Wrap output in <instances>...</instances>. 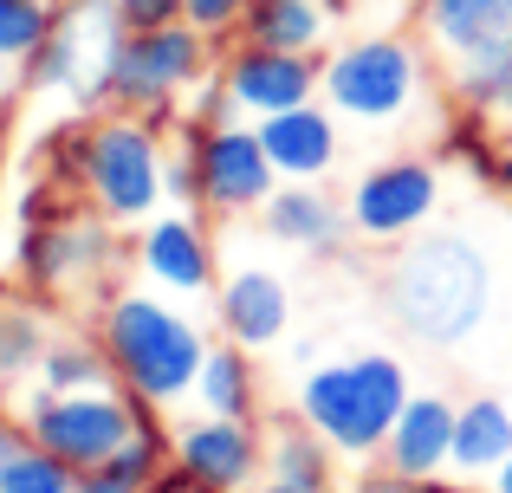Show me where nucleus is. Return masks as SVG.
<instances>
[{"label":"nucleus","instance_id":"1","mask_svg":"<svg viewBox=\"0 0 512 493\" xmlns=\"http://www.w3.org/2000/svg\"><path fill=\"white\" fill-rule=\"evenodd\" d=\"M396 318L428 344H454L480 325L487 312V260L461 234H428L422 247H409L389 279Z\"/></svg>","mask_w":512,"mask_h":493},{"label":"nucleus","instance_id":"2","mask_svg":"<svg viewBox=\"0 0 512 493\" xmlns=\"http://www.w3.org/2000/svg\"><path fill=\"white\" fill-rule=\"evenodd\" d=\"M402 409H409V396H402V370L389 357H357V364L318 370L305 383V416L338 448H376Z\"/></svg>","mask_w":512,"mask_h":493},{"label":"nucleus","instance_id":"3","mask_svg":"<svg viewBox=\"0 0 512 493\" xmlns=\"http://www.w3.org/2000/svg\"><path fill=\"white\" fill-rule=\"evenodd\" d=\"M111 357L143 396H182L188 383H201V338L188 331V318L163 312L150 299H124L111 312Z\"/></svg>","mask_w":512,"mask_h":493},{"label":"nucleus","instance_id":"4","mask_svg":"<svg viewBox=\"0 0 512 493\" xmlns=\"http://www.w3.org/2000/svg\"><path fill=\"white\" fill-rule=\"evenodd\" d=\"M130 435H137V422L111 390H52L33 409V442L72 468H104Z\"/></svg>","mask_w":512,"mask_h":493},{"label":"nucleus","instance_id":"5","mask_svg":"<svg viewBox=\"0 0 512 493\" xmlns=\"http://www.w3.org/2000/svg\"><path fill=\"white\" fill-rule=\"evenodd\" d=\"M117 52H124V13H117V0H78V7L52 26V39L39 46L33 78L39 85L65 78V85H78V91H98V85H111Z\"/></svg>","mask_w":512,"mask_h":493},{"label":"nucleus","instance_id":"6","mask_svg":"<svg viewBox=\"0 0 512 493\" xmlns=\"http://www.w3.org/2000/svg\"><path fill=\"white\" fill-rule=\"evenodd\" d=\"M325 91L350 117H396L402 98L415 91V59L396 39H363V46H350V52L331 59Z\"/></svg>","mask_w":512,"mask_h":493},{"label":"nucleus","instance_id":"7","mask_svg":"<svg viewBox=\"0 0 512 493\" xmlns=\"http://www.w3.org/2000/svg\"><path fill=\"white\" fill-rule=\"evenodd\" d=\"M85 176H91L98 202L111 208L117 221L150 215V202H156V143H150V130L104 124L98 137L85 143Z\"/></svg>","mask_w":512,"mask_h":493},{"label":"nucleus","instance_id":"8","mask_svg":"<svg viewBox=\"0 0 512 493\" xmlns=\"http://www.w3.org/2000/svg\"><path fill=\"white\" fill-rule=\"evenodd\" d=\"M201 72V26H143L124 39L111 65V91L117 98H169L175 85Z\"/></svg>","mask_w":512,"mask_h":493},{"label":"nucleus","instance_id":"9","mask_svg":"<svg viewBox=\"0 0 512 493\" xmlns=\"http://www.w3.org/2000/svg\"><path fill=\"white\" fill-rule=\"evenodd\" d=\"M428 208H435V176H428L422 163H389V169H376V176H363L357 195H350V221H357L363 234H402V228H415Z\"/></svg>","mask_w":512,"mask_h":493},{"label":"nucleus","instance_id":"10","mask_svg":"<svg viewBox=\"0 0 512 493\" xmlns=\"http://www.w3.org/2000/svg\"><path fill=\"white\" fill-rule=\"evenodd\" d=\"M195 163H201V195L221 208H253L266 195V182H273V156L247 130H214Z\"/></svg>","mask_w":512,"mask_h":493},{"label":"nucleus","instance_id":"11","mask_svg":"<svg viewBox=\"0 0 512 493\" xmlns=\"http://www.w3.org/2000/svg\"><path fill=\"white\" fill-rule=\"evenodd\" d=\"M318 72L299 59V52H279V46H253L234 59L227 72V91H234L240 111H299L312 98Z\"/></svg>","mask_w":512,"mask_h":493},{"label":"nucleus","instance_id":"12","mask_svg":"<svg viewBox=\"0 0 512 493\" xmlns=\"http://www.w3.org/2000/svg\"><path fill=\"white\" fill-rule=\"evenodd\" d=\"M253 455H260V448H253V435L240 429L234 416H214V422H201V429L182 435V474H195V481L214 487V493L247 481Z\"/></svg>","mask_w":512,"mask_h":493},{"label":"nucleus","instance_id":"13","mask_svg":"<svg viewBox=\"0 0 512 493\" xmlns=\"http://www.w3.org/2000/svg\"><path fill=\"white\" fill-rule=\"evenodd\" d=\"M454 409L441 403V396H422V403H409L396 416V429H389V455H396V474L402 481H422V474H435L441 461L454 455Z\"/></svg>","mask_w":512,"mask_h":493},{"label":"nucleus","instance_id":"14","mask_svg":"<svg viewBox=\"0 0 512 493\" xmlns=\"http://www.w3.org/2000/svg\"><path fill=\"white\" fill-rule=\"evenodd\" d=\"M266 156H273V169H286V176H318V169L331 163V150H338V137H331V124L318 111H273L260 130Z\"/></svg>","mask_w":512,"mask_h":493},{"label":"nucleus","instance_id":"15","mask_svg":"<svg viewBox=\"0 0 512 493\" xmlns=\"http://www.w3.org/2000/svg\"><path fill=\"white\" fill-rule=\"evenodd\" d=\"M221 325L234 331L240 344H266L279 338V325H286V286L266 273H234L221 292Z\"/></svg>","mask_w":512,"mask_h":493},{"label":"nucleus","instance_id":"16","mask_svg":"<svg viewBox=\"0 0 512 493\" xmlns=\"http://www.w3.org/2000/svg\"><path fill=\"white\" fill-rule=\"evenodd\" d=\"M428 33L448 52H474L512 33V0H428Z\"/></svg>","mask_w":512,"mask_h":493},{"label":"nucleus","instance_id":"17","mask_svg":"<svg viewBox=\"0 0 512 493\" xmlns=\"http://www.w3.org/2000/svg\"><path fill=\"white\" fill-rule=\"evenodd\" d=\"M325 33V0H253L247 7V39L279 52H305Z\"/></svg>","mask_w":512,"mask_h":493},{"label":"nucleus","instance_id":"18","mask_svg":"<svg viewBox=\"0 0 512 493\" xmlns=\"http://www.w3.org/2000/svg\"><path fill=\"white\" fill-rule=\"evenodd\" d=\"M143 260H150L156 279H169V286H182V292L208 286V247H201V234L188 228V221H156L150 241H143Z\"/></svg>","mask_w":512,"mask_h":493},{"label":"nucleus","instance_id":"19","mask_svg":"<svg viewBox=\"0 0 512 493\" xmlns=\"http://www.w3.org/2000/svg\"><path fill=\"white\" fill-rule=\"evenodd\" d=\"M454 461H461L467 474L512 461V422H506L500 403H474L461 422H454Z\"/></svg>","mask_w":512,"mask_h":493},{"label":"nucleus","instance_id":"20","mask_svg":"<svg viewBox=\"0 0 512 493\" xmlns=\"http://www.w3.org/2000/svg\"><path fill=\"white\" fill-rule=\"evenodd\" d=\"M461 91L474 104H493V111H512V33L506 39H487V46L461 52Z\"/></svg>","mask_w":512,"mask_h":493},{"label":"nucleus","instance_id":"21","mask_svg":"<svg viewBox=\"0 0 512 493\" xmlns=\"http://www.w3.org/2000/svg\"><path fill=\"white\" fill-rule=\"evenodd\" d=\"M266 228H273L279 241H305V247H331V241H338V221H331V208L312 202V195H279L273 215H266Z\"/></svg>","mask_w":512,"mask_h":493},{"label":"nucleus","instance_id":"22","mask_svg":"<svg viewBox=\"0 0 512 493\" xmlns=\"http://www.w3.org/2000/svg\"><path fill=\"white\" fill-rule=\"evenodd\" d=\"M52 39V7L46 0H0V52L26 59Z\"/></svg>","mask_w":512,"mask_h":493},{"label":"nucleus","instance_id":"23","mask_svg":"<svg viewBox=\"0 0 512 493\" xmlns=\"http://www.w3.org/2000/svg\"><path fill=\"white\" fill-rule=\"evenodd\" d=\"M78 481H72V461H59L52 448H26L20 461H13L7 474H0V493H72Z\"/></svg>","mask_w":512,"mask_h":493},{"label":"nucleus","instance_id":"24","mask_svg":"<svg viewBox=\"0 0 512 493\" xmlns=\"http://www.w3.org/2000/svg\"><path fill=\"white\" fill-rule=\"evenodd\" d=\"M201 396H208L214 416H247V364H240L234 351H214L208 364H201Z\"/></svg>","mask_w":512,"mask_h":493},{"label":"nucleus","instance_id":"25","mask_svg":"<svg viewBox=\"0 0 512 493\" xmlns=\"http://www.w3.org/2000/svg\"><path fill=\"white\" fill-rule=\"evenodd\" d=\"M273 461H279V481H292L305 493H325V455H318V442H305V435H279Z\"/></svg>","mask_w":512,"mask_h":493},{"label":"nucleus","instance_id":"26","mask_svg":"<svg viewBox=\"0 0 512 493\" xmlns=\"http://www.w3.org/2000/svg\"><path fill=\"white\" fill-rule=\"evenodd\" d=\"M46 383L52 390H104V370L91 351H52L46 357Z\"/></svg>","mask_w":512,"mask_h":493},{"label":"nucleus","instance_id":"27","mask_svg":"<svg viewBox=\"0 0 512 493\" xmlns=\"http://www.w3.org/2000/svg\"><path fill=\"white\" fill-rule=\"evenodd\" d=\"M150 468H156V442H150V435H143V429L130 435V442L117 448L111 461H104V474H117V481H124V487H137V493L150 487Z\"/></svg>","mask_w":512,"mask_h":493},{"label":"nucleus","instance_id":"28","mask_svg":"<svg viewBox=\"0 0 512 493\" xmlns=\"http://www.w3.org/2000/svg\"><path fill=\"white\" fill-rule=\"evenodd\" d=\"M247 7H253V0H182V20L201 26V33H221V26L247 20Z\"/></svg>","mask_w":512,"mask_h":493},{"label":"nucleus","instance_id":"29","mask_svg":"<svg viewBox=\"0 0 512 493\" xmlns=\"http://www.w3.org/2000/svg\"><path fill=\"white\" fill-rule=\"evenodd\" d=\"M33 344H39V331H33V318H13L7 331H0V377H13V370L33 357Z\"/></svg>","mask_w":512,"mask_h":493},{"label":"nucleus","instance_id":"30","mask_svg":"<svg viewBox=\"0 0 512 493\" xmlns=\"http://www.w3.org/2000/svg\"><path fill=\"white\" fill-rule=\"evenodd\" d=\"M117 13H124L130 33H143V26H169L182 13V0H117Z\"/></svg>","mask_w":512,"mask_h":493},{"label":"nucleus","instance_id":"31","mask_svg":"<svg viewBox=\"0 0 512 493\" xmlns=\"http://www.w3.org/2000/svg\"><path fill=\"white\" fill-rule=\"evenodd\" d=\"M26 448H33V442H26V435H20V429H7V422H0V474H7V468H13V461H20V455H26Z\"/></svg>","mask_w":512,"mask_h":493},{"label":"nucleus","instance_id":"32","mask_svg":"<svg viewBox=\"0 0 512 493\" xmlns=\"http://www.w3.org/2000/svg\"><path fill=\"white\" fill-rule=\"evenodd\" d=\"M72 493H137V487H124V481H117V474H104V468H98V474H91V481H78Z\"/></svg>","mask_w":512,"mask_h":493},{"label":"nucleus","instance_id":"33","mask_svg":"<svg viewBox=\"0 0 512 493\" xmlns=\"http://www.w3.org/2000/svg\"><path fill=\"white\" fill-rule=\"evenodd\" d=\"M195 487H201V481H195V474H182V481H156L150 493H195Z\"/></svg>","mask_w":512,"mask_h":493},{"label":"nucleus","instance_id":"34","mask_svg":"<svg viewBox=\"0 0 512 493\" xmlns=\"http://www.w3.org/2000/svg\"><path fill=\"white\" fill-rule=\"evenodd\" d=\"M260 493H305V487H292V481H273V487H260Z\"/></svg>","mask_w":512,"mask_h":493},{"label":"nucleus","instance_id":"35","mask_svg":"<svg viewBox=\"0 0 512 493\" xmlns=\"http://www.w3.org/2000/svg\"><path fill=\"white\" fill-rule=\"evenodd\" d=\"M0 98H7V52H0Z\"/></svg>","mask_w":512,"mask_h":493},{"label":"nucleus","instance_id":"36","mask_svg":"<svg viewBox=\"0 0 512 493\" xmlns=\"http://www.w3.org/2000/svg\"><path fill=\"white\" fill-rule=\"evenodd\" d=\"M500 493H512V461H506V474H500Z\"/></svg>","mask_w":512,"mask_h":493},{"label":"nucleus","instance_id":"37","mask_svg":"<svg viewBox=\"0 0 512 493\" xmlns=\"http://www.w3.org/2000/svg\"><path fill=\"white\" fill-rule=\"evenodd\" d=\"M325 7H331V13H344V7H357V0H325Z\"/></svg>","mask_w":512,"mask_h":493},{"label":"nucleus","instance_id":"38","mask_svg":"<svg viewBox=\"0 0 512 493\" xmlns=\"http://www.w3.org/2000/svg\"><path fill=\"white\" fill-rule=\"evenodd\" d=\"M363 493H409V487H363Z\"/></svg>","mask_w":512,"mask_h":493}]
</instances>
